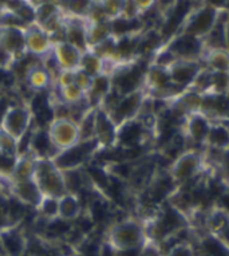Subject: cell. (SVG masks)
<instances>
[{
    "mask_svg": "<svg viewBox=\"0 0 229 256\" xmlns=\"http://www.w3.org/2000/svg\"><path fill=\"white\" fill-rule=\"evenodd\" d=\"M7 184H8L10 196L20 202L22 206L35 210L39 206V202H42V194L38 188L34 177L27 180L7 181Z\"/></svg>",
    "mask_w": 229,
    "mask_h": 256,
    "instance_id": "13",
    "label": "cell"
},
{
    "mask_svg": "<svg viewBox=\"0 0 229 256\" xmlns=\"http://www.w3.org/2000/svg\"><path fill=\"white\" fill-rule=\"evenodd\" d=\"M108 248L114 252H128L141 250L146 243L144 222L137 218H124L112 224L108 232Z\"/></svg>",
    "mask_w": 229,
    "mask_h": 256,
    "instance_id": "1",
    "label": "cell"
},
{
    "mask_svg": "<svg viewBox=\"0 0 229 256\" xmlns=\"http://www.w3.org/2000/svg\"><path fill=\"white\" fill-rule=\"evenodd\" d=\"M162 256H198L196 247L188 240H178L166 248V251L161 252Z\"/></svg>",
    "mask_w": 229,
    "mask_h": 256,
    "instance_id": "20",
    "label": "cell"
},
{
    "mask_svg": "<svg viewBox=\"0 0 229 256\" xmlns=\"http://www.w3.org/2000/svg\"><path fill=\"white\" fill-rule=\"evenodd\" d=\"M205 165V156L194 148L181 152L170 164L169 176L177 188L189 184L200 176Z\"/></svg>",
    "mask_w": 229,
    "mask_h": 256,
    "instance_id": "6",
    "label": "cell"
},
{
    "mask_svg": "<svg viewBox=\"0 0 229 256\" xmlns=\"http://www.w3.org/2000/svg\"><path fill=\"white\" fill-rule=\"evenodd\" d=\"M34 180L42 194V198H60L67 194L64 172L51 157H38Z\"/></svg>",
    "mask_w": 229,
    "mask_h": 256,
    "instance_id": "2",
    "label": "cell"
},
{
    "mask_svg": "<svg viewBox=\"0 0 229 256\" xmlns=\"http://www.w3.org/2000/svg\"><path fill=\"white\" fill-rule=\"evenodd\" d=\"M0 248L7 256H22L24 252L26 242L16 226H6L0 228Z\"/></svg>",
    "mask_w": 229,
    "mask_h": 256,
    "instance_id": "15",
    "label": "cell"
},
{
    "mask_svg": "<svg viewBox=\"0 0 229 256\" xmlns=\"http://www.w3.org/2000/svg\"><path fill=\"white\" fill-rule=\"evenodd\" d=\"M165 50L172 55V58L185 59V60H201L204 54V40L197 39L192 35L177 32L168 39V42L162 44Z\"/></svg>",
    "mask_w": 229,
    "mask_h": 256,
    "instance_id": "8",
    "label": "cell"
},
{
    "mask_svg": "<svg viewBox=\"0 0 229 256\" xmlns=\"http://www.w3.org/2000/svg\"><path fill=\"white\" fill-rule=\"evenodd\" d=\"M201 62L209 72H229L228 48H205Z\"/></svg>",
    "mask_w": 229,
    "mask_h": 256,
    "instance_id": "18",
    "label": "cell"
},
{
    "mask_svg": "<svg viewBox=\"0 0 229 256\" xmlns=\"http://www.w3.org/2000/svg\"><path fill=\"white\" fill-rule=\"evenodd\" d=\"M138 16L142 18L154 8H158V0H132Z\"/></svg>",
    "mask_w": 229,
    "mask_h": 256,
    "instance_id": "23",
    "label": "cell"
},
{
    "mask_svg": "<svg viewBox=\"0 0 229 256\" xmlns=\"http://www.w3.org/2000/svg\"><path fill=\"white\" fill-rule=\"evenodd\" d=\"M104 59L100 56H98L96 52L88 50L84 51L82 63H80V68L92 76H96L104 74Z\"/></svg>",
    "mask_w": 229,
    "mask_h": 256,
    "instance_id": "19",
    "label": "cell"
},
{
    "mask_svg": "<svg viewBox=\"0 0 229 256\" xmlns=\"http://www.w3.org/2000/svg\"><path fill=\"white\" fill-rule=\"evenodd\" d=\"M35 125L32 108L30 102H10L0 118V129L8 133L20 145Z\"/></svg>",
    "mask_w": 229,
    "mask_h": 256,
    "instance_id": "3",
    "label": "cell"
},
{
    "mask_svg": "<svg viewBox=\"0 0 229 256\" xmlns=\"http://www.w3.org/2000/svg\"><path fill=\"white\" fill-rule=\"evenodd\" d=\"M0 154L12 156V157H19L20 156V149L16 140H14L8 133H6L3 129H0Z\"/></svg>",
    "mask_w": 229,
    "mask_h": 256,
    "instance_id": "21",
    "label": "cell"
},
{
    "mask_svg": "<svg viewBox=\"0 0 229 256\" xmlns=\"http://www.w3.org/2000/svg\"><path fill=\"white\" fill-rule=\"evenodd\" d=\"M213 152H216L217 154V169L220 170L221 177H222V180L225 181V185H229V148L228 149H225V150Z\"/></svg>",
    "mask_w": 229,
    "mask_h": 256,
    "instance_id": "22",
    "label": "cell"
},
{
    "mask_svg": "<svg viewBox=\"0 0 229 256\" xmlns=\"http://www.w3.org/2000/svg\"><path fill=\"white\" fill-rule=\"evenodd\" d=\"M20 2H28V3H31L32 0H20Z\"/></svg>",
    "mask_w": 229,
    "mask_h": 256,
    "instance_id": "25",
    "label": "cell"
},
{
    "mask_svg": "<svg viewBox=\"0 0 229 256\" xmlns=\"http://www.w3.org/2000/svg\"><path fill=\"white\" fill-rule=\"evenodd\" d=\"M204 3L217 10H222V11L228 7V0H204Z\"/></svg>",
    "mask_w": 229,
    "mask_h": 256,
    "instance_id": "24",
    "label": "cell"
},
{
    "mask_svg": "<svg viewBox=\"0 0 229 256\" xmlns=\"http://www.w3.org/2000/svg\"><path fill=\"white\" fill-rule=\"evenodd\" d=\"M22 84L31 94L48 92L54 84V76L42 64L40 60L28 63L22 74Z\"/></svg>",
    "mask_w": 229,
    "mask_h": 256,
    "instance_id": "10",
    "label": "cell"
},
{
    "mask_svg": "<svg viewBox=\"0 0 229 256\" xmlns=\"http://www.w3.org/2000/svg\"><path fill=\"white\" fill-rule=\"evenodd\" d=\"M168 76L172 84L178 92L185 90H190L196 80L204 70V64L201 60H185L177 59L173 60L170 64L165 66Z\"/></svg>",
    "mask_w": 229,
    "mask_h": 256,
    "instance_id": "7",
    "label": "cell"
},
{
    "mask_svg": "<svg viewBox=\"0 0 229 256\" xmlns=\"http://www.w3.org/2000/svg\"><path fill=\"white\" fill-rule=\"evenodd\" d=\"M46 129L55 156L76 146L82 141L80 122L74 118L54 117L48 122Z\"/></svg>",
    "mask_w": 229,
    "mask_h": 256,
    "instance_id": "4",
    "label": "cell"
},
{
    "mask_svg": "<svg viewBox=\"0 0 229 256\" xmlns=\"http://www.w3.org/2000/svg\"><path fill=\"white\" fill-rule=\"evenodd\" d=\"M84 54V51L66 40H59L52 44V55L60 72H75L80 68Z\"/></svg>",
    "mask_w": 229,
    "mask_h": 256,
    "instance_id": "14",
    "label": "cell"
},
{
    "mask_svg": "<svg viewBox=\"0 0 229 256\" xmlns=\"http://www.w3.org/2000/svg\"><path fill=\"white\" fill-rule=\"evenodd\" d=\"M52 39L46 31L36 23L26 27V51L27 55L40 60L52 51Z\"/></svg>",
    "mask_w": 229,
    "mask_h": 256,
    "instance_id": "12",
    "label": "cell"
},
{
    "mask_svg": "<svg viewBox=\"0 0 229 256\" xmlns=\"http://www.w3.org/2000/svg\"><path fill=\"white\" fill-rule=\"evenodd\" d=\"M228 14H229V11H228Z\"/></svg>",
    "mask_w": 229,
    "mask_h": 256,
    "instance_id": "26",
    "label": "cell"
},
{
    "mask_svg": "<svg viewBox=\"0 0 229 256\" xmlns=\"http://www.w3.org/2000/svg\"><path fill=\"white\" fill-rule=\"evenodd\" d=\"M205 149L209 150H225L229 148V129L220 120H213L209 129L208 137L204 144Z\"/></svg>",
    "mask_w": 229,
    "mask_h": 256,
    "instance_id": "17",
    "label": "cell"
},
{
    "mask_svg": "<svg viewBox=\"0 0 229 256\" xmlns=\"http://www.w3.org/2000/svg\"><path fill=\"white\" fill-rule=\"evenodd\" d=\"M208 236L229 252V214L220 206H213L205 218Z\"/></svg>",
    "mask_w": 229,
    "mask_h": 256,
    "instance_id": "11",
    "label": "cell"
},
{
    "mask_svg": "<svg viewBox=\"0 0 229 256\" xmlns=\"http://www.w3.org/2000/svg\"><path fill=\"white\" fill-rule=\"evenodd\" d=\"M212 122L213 118L209 117L208 114L201 109L186 112L182 118L181 134L188 142L204 146Z\"/></svg>",
    "mask_w": 229,
    "mask_h": 256,
    "instance_id": "9",
    "label": "cell"
},
{
    "mask_svg": "<svg viewBox=\"0 0 229 256\" xmlns=\"http://www.w3.org/2000/svg\"><path fill=\"white\" fill-rule=\"evenodd\" d=\"M221 14L222 10H217L208 4L197 6L188 14V16L185 18L177 32L192 35L194 38L204 40L212 32V30L220 19Z\"/></svg>",
    "mask_w": 229,
    "mask_h": 256,
    "instance_id": "5",
    "label": "cell"
},
{
    "mask_svg": "<svg viewBox=\"0 0 229 256\" xmlns=\"http://www.w3.org/2000/svg\"><path fill=\"white\" fill-rule=\"evenodd\" d=\"M84 208L80 194H66L58 198V218L67 222H76L84 214Z\"/></svg>",
    "mask_w": 229,
    "mask_h": 256,
    "instance_id": "16",
    "label": "cell"
}]
</instances>
